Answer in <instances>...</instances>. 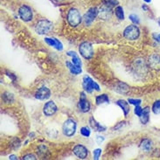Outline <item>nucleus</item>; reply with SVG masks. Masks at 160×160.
Listing matches in <instances>:
<instances>
[{
    "instance_id": "obj_1",
    "label": "nucleus",
    "mask_w": 160,
    "mask_h": 160,
    "mask_svg": "<svg viewBox=\"0 0 160 160\" xmlns=\"http://www.w3.org/2000/svg\"><path fill=\"white\" fill-rule=\"evenodd\" d=\"M67 55L71 57V59H72L71 62L70 61H66V66L69 69L70 73L72 74H74V75H78V74H82V64L78 53L75 52L74 51H68L67 52Z\"/></svg>"
},
{
    "instance_id": "obj_2",
    "label": "nucleus",
    "mask_w": 160,
    "mask_h": 160,
    "mask_svg": "<svg viewBox=\"0 0 160 160\" xmlns=\"http://www.w3.org/2000/svg\"><path fill=\"white\" fill-rule=\"evenodd\" d=\"M82 88L86 93L91 94L93 91H101V88L89 75H84L82 78Z\"/></svg>"
},
{
    "instance_id": "obj_3",
    "label": "nucleus",
    "mask_w": 160,
    "mask_h": 160,
    "mask_svg": "<svg viewBox=\"0 0 160 160\" xmlns=\"http://www.w3.org/2000/svg\"><path fill=\"white\" fill-rule=\"evenodd\" d=\"M35 32L39 35H46L49 33L53 28V25L48 19H40L35 25Z\"/></svg>"
},
{
    "instance_id": "obj_4",
    "label": "nucleus",
    "mask_w": 160,
    "mask_h": 160,
    "mask_svg": "<svg viewBox=\"0 0 160 160\" xmlns=\"http://www.w3.org/2000/svg\"><path fill=\"white\" fill-rule=\"evenodd\" d=\"M67 20L72 27L78 26L82 21V17L78 9L70 8L67 15Z\"/></svg>"
},
{
    "instance_id": "obj_5",
    "label": "nucleus",
    "mask_w": 160,
    "mask_h": 160,
    "mask_svg": "<svg viewBox=\"0 0 160 160\" xmlns=\"http://www.w3.org/2000/svg\"><path fill=\"white\" fill-rule=\"evenodd\" d=\"M76 128H77V123L72 118H68L67 119L63 125H62V133L64 136L68 137V138H71L73 137L75 132H76Z\"/></svg>"
},
{
    "instance_id": "obj_6",
    "label": "nucleus",
    "mask_w": 160,
    "mask_h": 160,
    "mask_svg": "<svg viewBox=\"0 0 160 160\" xmlns=\"http://www.w3.org/2000/svg\"><path fill=\"white\" fill-rule=\"evenodd\" d=\"M123 36L128 40H136L140 36V29L137 25H130L123 30Z\"/></svg>"
},
{
    "instance_id": "obj_7",
    "label": "nucleus",
    "mask_w": 160,
    "mask_h": 160,
    "mask_svg": "<svg viewBox=\"0 0 160 160\" xmlns=\"http://www.w3.org/2000/svg\"><path fill=\"white\" fill-rule=\"evenodd\" d=\"M79 52L84 59L90 60L94 56V48L89 42L84 41L79 46Z\"/></svg>"
},
{
    "instance_id": "obj_8",
    "label": "nucleus",
    "mask_w": 160,
    "mask_h": 160,
    "mask_svg": "<svg viewBox=\"0 0 160 160\" xmlns=\"http://www.w3.org/2000/svg\"><path fill=\"white\" fill-rule=\"evenodd\" d=\"M18 15L23 21L30 22L33 18L32 10L27 4H22L18 9Z\"/></svg>"
},
{
    "instance_id": "obj_9",
    "label": "nucleus",
    "mask_w": 160,
    "mask_h": 160,
    "mask_svg": "<svg viewBox=\"0 0 160 160\" xmlns=\"http://www.w3.org/2000/svg\"><path fill=\"white\" fill-rule=\"evenodd\" d=\"M97 17H98V9L96 7H92L88 9V11H87V12L82 17V20L86 26H90Z\"/></svg>"
},
{
    "instance_id": "obj_10",
    "label": "nucleus",
    "mask_w": 160,
    "mask_h": 160,
    "mask_svg": "<svg viewBox=\"0 0 160 160\" xmlns=\"http://www.w3.org/2000/svg\"><path fill=\"white\" fill-rule=\"evenodd\" d=\"M77 108L82 113H88L90 110V102H88V100L87 99V96L84 92H82L80 95V100H79L78 104H77Z\"/></svg>"
},
{
    "instance_id": "obj_11",
    "label": "nucleus",
    "mask_w": 160,
    "mask_h": 160,
    "mask_svg": "<svg viewBox=\"0 0 160 160\" xmlns=\"http://www.w3.org/2000/svg\"><path fill=\"white\" fill-rule=\"evenodd\" d=\"M58 110V107L53 101H48L43 106V114L46 117H52Z\"/></svg>"
},
{
    "instance_id": "obj_12",
    "label": "nucleus",
    "mask_w": 160,
    "mask_h": 160,
    "mask_svg": "<svg viewBox=\"0 0 160 160\" xmlns=\"http://www.w3.org/2000/svg\"><path fill=\"white\" fill-rule=\"evenodd\" d=\"M73 152L75 156L80 159H85L88 155V150L82 144H76L73 148Z\"/></svg>"
},
{
    "instance_id": "obj_13",
    "label": "nucleus",
    "mask_w": 160,
    "mask_h": 160,
    "mask_svg": "<svg viewBox=\"0 0 160 160\" xmlns=\"http://www.w3.org/2000/svg\"><path fill=\"white\" fill-rule=\"evenodd\" d=\"M51 96V91L47 87H41L35 93V98L39 101H45L50 98Z\"/></svg>"
},
{
    "instance_id": "obj_14",
    "label": "nucleus",
    "mask_w": 160,
    "mask_h": 160,
    "mask_svg": "<svg viewBox=\"0 0 160 160\" xmlns=\"http://www.w3.org/2000/svg\"><path fill=\"white\" fill-rule=\"evenodd\" d=\"M44 41L48 44L49 47L54 48L58 51H62L63 50V45L61 41L54 37H45Z\"/></svg>"
},
{
    "instance_id": "obj_15",
    "label": "nucleus",
    "mask_w": 160,
    "mask_h": 160,
    "mask_svg": "<svg viewBox=\"0 0 160 160\" xmlns=\"http://www.w3.org/2000/svg\"><path fill=\"white\" fill-rule=\"evenodd\" d=\"M112 14V8L108 7L107 5L102 4L99 9H98V17L102 19H109Z\"/></svg>"
},
{
    "instance_id": "obj_16",
    "label": "nucleus",
    "mask_w": 160,
    "mask_h": 160,
    "mask_svg": "<svg viewBox=\"0 0 160 160\" xmlns=\"http://www.w3.org/2000/svg\"><path fill=\"white\" fill-rule=\"evenodd\" d=\"M88 122H89V126L91 127V129L94 130L95 131H97V132H103V131H105V130H107V128H106L105 126L102 125V124L96 121L93 117H91L90 118H89Z\"/></svg>"
},
{
    "instance_id": "obj_17",
    "label": "nucleus",
    "mask_w": 160,
    "mask_h": 160,
    "mask_svg": "<svg viewBox=\"0 0 160 160\" xmlns=\"http://www.w3.org/2000/svg\"><path fill=\"white\" fill-rule=\"evenodd\" d=\"M149 66L152 69L159 70L160 69V56L158 54H152L149 57Z\"/></svg>"
},
{
    "instance_id": "obj_18",
    "label": "nucleus",
    "mask_w": 160,
    "mask_h": 160,
    "mask_svg": "<svg viewBox=\"0 0 160 160\" xmlns=\"http://www.w3.org/2000/svg\"><path fill=\"white\" fill-rule=\"evenodd\" d=\"M117 104L122 108V112H123V116L125 117H128V115H129V113H130V111L129 102L123 99H120L117 101Z\"/></svg>"
},
{
    "instance_id": "obj_19",
    "label": "nucleus",
    "mask_w": 160,
    "mask_h": 160,
    "mask_svg": "<svg viewBox=\"0 0 160 160\" xmlns=\"http://www.w3.org/2000/svg\"><path fill=\"white\" fill-rule=\"evenodd\" d=\"M150 114H151V108L149 107H145L143 108L142 115L139 117L140 122L142 124H147L149 121H150Z\"/></svg>"
},
{
    "instance_id": "obj_20",
    "label": "nucleus",
    "mask_w": 160,
    "mask_h": 160,
    "mask_svg": "<svg viewBox=\"0 0 160 160\" xmlns=\"http://www.w3.org/2000/svg\"><path fill=\"white\" fill-rule=\"evenodd\" d=\"M152 142L148 138H144L141 141L140 143V148L141 150H143V152H150L152 150Z\"/></svg>"
},
{
    "instance_id": "obj_21",
    "label": "nucleus",
    "mask_w": 160,
    "mask_h": 160,
    "mask_svg": "<svg viewBox=\"0 0 160 160\" xmlns=\"http://www.w3.org/2000/svg\"><path fill=\"white\" fill-rule=\"evenodd\" d=\"M103 103H109V97L107 94H102L97 95L95 97V104L96 105H102Z\"/></svg>"
},
{
    "instance_id": "obj_22",
    "label": "nucleus",
    "mask_w": 160,
    "mask_h": 160,
    "mask_svg": "<svg viewBox=\"0 0 160 160\" xmlns=\"http://www.w3.org/2000/svg\"><path fill=\"white\" fill-rule=\"evenodd\" d=\"M115 15L119 20H123L125 18V14H124L123 8L120 5H117V7L115 8Z\"/></svg>"
},
{
    "instance_id": "obj_23",
    "label": "nucleus",
    "mask_w": 160,
    "mask_h": 160,
    "mask_svg": "<svg viewBox=\"0 0 160 160\" xmlns=\"http://www.w3.org/2000/svg\"><path fill=\"white\" fill-rule=\"evenodd\" d=\"M80 133L82 135L83 138H88L91 135V130L89 129V127H87V126H83L81 128L80 130Z\"/></svg>"
},
{
    "instance_id": "obj_24",
    "label": "nucleus",
    "mask_w": 160,
    "mask_h": 160,
    "mask_svg": "<svg viewBox=\"0 0 160 160\" xmlns=\"http://www.w3.org/2000/svg\"><path fill=\"white\" fill-rule=\"evenodd\" d=\"M2 98L4 100L5 102L10 103V102H12L14 101V95L12 93H9V92H5L2 95Z\"/></svg>"
},
{
    "instance_id": "obj_25",
    "label": "nucleus",
    "mask_w": 160,
    "mask_h": 160,
    "mask_svg": "<svg viewBox=\"0 0 160 160\" xmlns=\"http://www.w3.org/2000/svg\"><path fill=\"white\" fill-rule=\"evenodd\" d=\"M152 112L155 115H159L160 114V100H156L153 104H152Z\"/></svg>"
},
{
    "instance_id": "obj_26",
    "label": "nucleus",
    "mask_w": 160,
    "mask_h": 160,
    "mask_svg": "<svg viewBox=\"0 0 160 160\" xmlns=\"http://www.w3.org/2000/svg\"><path fill=\"white\" fill-rule=\"evenodd\" d=\"M102 3L110 8H114V7H117V5H119L117 0H102Z\"/></svg>"
},
{
    "instance_id": "obj_27",
    "label": "nucleus",
    "mask_w": 160,
    "mask_h": 160,
    "mask_svg": "<svg viewBox=\"0 0 160 160\" xmlns=\"http://www.w3.org/2000/svg\"><path fill=\"white\" fill-rule=\"evenodd\" d=\"M129 19L134 25H139L140 24V18H139L138 15H137V14H130L129 16Z\"/></svg>"
},
{
    "instance_id": "obj_28",
    "label": "nucleus",
    "mask_w": 160,
    "mask_h": 160,
    "mask_svg": "<svg viewBox=\"0 0 160 160\" xmlns=\"http://www.w3.org/2000/svg\"><path fill=\"white\" fill-rule=\"evenodd\" d=\"M101 154H102V149L100 148H96L93 151V156H94V159L98 160L101 157Z\"/></svg>"
},
{
    "instance_id": "obj_29",
    "label": "nucleus",
    "mask_w": 160,
    "mask_h": 160,
    "mask_svg": "<svg viewBox=\"0 0 160 160\" xmlns=\"http://www.w3.org/2000/svg\"><path fill=\"white\" fill-rule=\"evenodd\" d=\"M129 103L131 105H134V106H138L142 103V100L141 99H134V98H129L128 99Z\"/></svg>"
},
{
    "instance_id": "obj_30",
    "label": "nucleus",
    "mask_w": 160,
    "mask_h": 160,
    "mask_svg": "<svg viewBox=\"0 0 160 160\" xmlns=\"http://www.w3.org/2000/svg\"><path fill=\"white\" fill-rule=\"evenodd\" d=\"M143 108L142 107H140V105H138V106H135L134 108V113L136 116H138V117H140L141 115H142V112H143Z\"/></svg>"
},
{
    "instance_id": "obj_31",
    "label": "nucleus",
    "mask_w": 160,
    "mask_h": 160,
    "mask_svg": "<svg viewBox=\"0 0 160 160\" xmlns=\"http://www.w3.org/2000/svg\"><path fill=\"white\" fill-rule=\"evenodd\" d=\"M22 159L35 160V159H36V157H35V155H33V154H26V155H25V156L22 158Z\"/></svg>"
},
{
    "instance_id": "obj_32",
    "label": "nucleus",
    "mask_w": 160,
    "mask_h": 160,
    "mask_svg": "<svg viewBox=\"0 0 160 160\" xmlns=\"http://www.w3.org/2000/svg\"><path fill=\"white\" fill-rule=\"evenodd\" d=\"M104 140H105V138H104L103 136H96L95 137V141L98 143H102Z\"/></svg>"
},
{
    "instance_id": "obj_33",
    "label": "nucleus",
    "mask_w": 160,
    "mask_h": 160,
    "mask_svg": "<svg viewBox=\"0 0 160 160\" xmlns=\"http://www.w3.org/2000/svg\"><path fill=\"white\" fill-rule=\"evenodd\" d=\"M124 122H120V123H118V125L116 126L114 129H120L121 127H122V125H124Z\"/></svg>"
},
{
    "instance_id": "obj_34",
    "label": "nucleus",
    "mask_w": 160,
    "mask_h": 160,
    "mask_svg": "<svg viewBox=\"0 0 160 160\" xmlns=\"http://www.w3.org/2000/svg\"><path fill=\"white\" fill-rule=\"evenodd\" d=\"M9 159H12V160H17L18 157L16 155H10L9 156Z\"/></svg>"
},
{
    "instance_id": "obj_35",
    "label": "nucleus",
    "mask_w": 160,
    "mask_h": 160,
    "mask_svg": "<svg viewBox=\"0 0 160 160\" xmlns=\"http://www.w3.org/2000/svg\"><path fill=\"white\" fill-rule=\"evenodd\" d=\"M142 9L144 10V12H147L148 10H149V8H148V6L146 4H143V5H142Z\"/></svg>"
},
{
    "instance_id": "obj_36",
    "label": "nucleus",
    "mask_w": 160,
    "mask_h": 160,
    "mask_svg": "<svg viewBox=\"0 0 160 160\" xmlns=\"http://www.w3.org/2000/svg\"><path fill=\"white\" fill-rule=\"evenodd\" d=\"M143 1L145 4H150V3H152V0H143Z\"/></svg>"
},
{
    "instance_id": "obj_37",
    "label": "nucleus",
    "mask_w": 160,
    "mask_h": 160,
    "mask_svg": "<svg viewBox=\"0 0 160 160\" xmlns=\"http://www.w3.org/2000/svg\"><path fill=\"white\" fill-rule=\"evenodd\" d=\"M158 26H160V18L158 19Z\"/></svg>"
},
{
    "instance_id": "obj_38",
    "label": "nucleus",
    "mask_w": 160,
    "mask_h": 160,
    "mask_svg": "<svg viewBox=\"0 0 160 160\" xmlns=\"http://www.w3.org/2000/svg\"><path fill=\"white\" fill-rule=\"evenodd\" d=\"M158 43H160V33L158 34Z\"/></svg>"
},
{
    "instance_id": "obj_39",
    "label": "nucleus",
    "mask_w": 160,
    "mask_h": 160,
    "mask_svg": "<svg viewBox=\"0 0 160 160\" xmlns=\"http://www.w3.org/2000/svg\"><path fill=\"white\" fill-rule=\"evenodd\" d=\"M57 1H61V0H57Z\"/></svg>"
}]
</instances>
